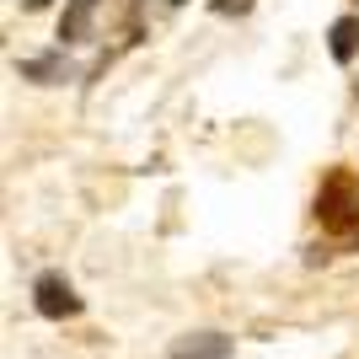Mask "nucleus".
I'll return each mask as SVG.
<instances>
[{
    "mask_svg": "<svg viewBox=\"0 0 359 359\" xmlns=\"http://www.w3.org/2000/svg\"><path fill=\"white\" fill-rule=\"evenodd\" d=\"M166 359H236V344L215 327H198V332H182L177 344L166 348Z\"/></svg>",
    "mask_w": 359,
    "mask_h": 359,
    "instance_id": "7ed1b4c3",
    "label": "nucleus"
},
{
    "mask_svg": "<svg viewBox=\"0 0 359 359\" xmlns=\"http://www.w3.org/2000/svg\"><path fill=\"white\" fill-rule=\"evenodd\" d=\"M252 0H215V11H247Z\"/></svg>",
    "mask_w": 359,
    "mask_h": 359,
    "instance_id": "423d86ee",
    "label": "nucleus"
},
{
    "mask_svg": "<svg viewBox=\"0 0 359 359\" xmlns=\"http://www.w3.org/2000/svg\"><path fill=\"white\" fill-rule=\"evenodd\" d=\"M327 54L338 65H348L359 54V16H338V22L327 27Z\"/></svg>",
    "mask_w": 359,
    "mask_h": 359,
    "instance_id": "20e7f679",
    "label": "nucleus"
},
{
    "mask_svg": "<svg viewBox=\"0 0 359 359\" xmlns=\"http://www.w3.org/2000/svg\"><path fill=\"white\" fill-rule=\"evenodd\" d=\"M316 215H322L327 231H338L344 241H354V247H359V182L348 177V172H332V177L322 182V194H316Z\"/></svg>",
    "mask_w": 359,
    "mask_h": 359,
    "instance_id": "f257e3e1",
    "label": "nucleus"
},
{
    "mask_svg": "<svg viewBox=\"0 0 359 359\" xmlns=\"http://www.w3.org/2000/svg\"><path fill=\"white\" fill-rule=\"evenodd\" d=\"M16 70L27 75V81H38V86H54V81H70V60H60V54H43V60H22Z\"/></svg>",
    "mask_w": 359,
    "mask_h": 359,
    "instance_id": "39448f33",
    "label": "nucleus"
},
{
    "mask_svg": "<svg viewBox=\"0 0 359 359\" xmlns=\"http://www.w3.org/2000/svg\"><path fill=\"white\" fill-rule=\"evenodd\" d=\"M32 306H38V316H48V322L81 316V295H75V285L65 273H43V279L32 285Z\"/></svg>",
    "mask_w": 359,
    "mask_h": 359,
    "instance_id": "f03ea898",
    "label": "nucleus"
}]
</instances>
